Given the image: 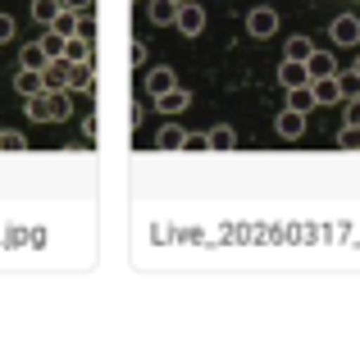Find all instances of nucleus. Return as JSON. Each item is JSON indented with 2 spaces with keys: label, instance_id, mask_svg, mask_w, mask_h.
Returning a JSON list of instances; mask_svg holds the SVG:
<instances>
[{
  "label": "nucleus",
  "instance_id": "nucleus-25",
  "mask_svg": "<svg viewBox=\"0 0 360 337\" xmlns=\"http://www.w3.org/2000/svg\"><path fill=\"white\" fill-rule=\"evenodd\" d=\"M23 133H14V128H0V151H23Z\"/></svg>",
  "mask_w": 360,
  "mask_h": 337
},
{
  "label": "nucleus",
  "instance_id": "nucleus-30",
  "mask_svg": "<svg viewBox=\"0 0 360 337\" xmlns=\"http://www.w3.org/2000/svg\"><path fill=\"white\" fill-rule=\"evenodd\" d=\"M347 124L360 128V96H356V100H347Z\"/></svg>",
  "mask_w": 360,
  "mask_h": 337
},
{
  "label": "nucleus",
  "instance_id": "nucleus-24",
  "mask_svg": "<svg viewBox=\"0 0 360 337\" xmlns=\"http://www.w3.org/2000/svg\"><path fill=\"white\" fill-rule=\"evenodd\" d=\"M338 146H342V151H360V128L342 124V133H338Z\"/></svg>",
  "mask_w": 360,
  "mask_h": 337
},
{
  "label": "nucleus",
  "instance_id": "nucleus-2",
  "mask_svg": "<svg viewBox=\"0 0 360 337\" xmlns=\"http://www.w3.org/2000/svg\"><path fill=\"white\" fill-rule=\"evenodd\" d=\"M246 37H255V41H269V37H278V14H274L269 5H255L251 14H246Z\"/></svg>",
  "mask_w": 360,
  "mask_h": 337
},
{
  "label": "nucleus",
  "instance_id": "nucleus-14",
  "mask_svg": "<svg viewBox=\"0 0 360 337\" xmlns=\"http://www.w3.org/2000/svg\"><path fill=\"white\" fill-rule=\"evenodd\" d=\"M14 91H18L23 100H27V96H41V91H46V87H41V73L18 69V73H14Z\"/></svg>",
  "mask_w": 360,
  "mask_h": 337
},
{
  "label": "nucleus",
  "instance_id": "nucleus-4",
  "mask_svg": "<svg viewBox=\"0 0 360 337\" xmlns=\"http://www.w3.org/2000/svg\"><path fill=\"white\" fill-rule=\"evenodd\" d=\"M69 73H73V64L64 60H46V69H41V87L46 91H69Z\"/></svg>",
  "mask_w": 360,
  "mask_h": 337
},
{
  "label": "nucleus",
  "instance_id": "nucleus-6",
  "mask_svg": "<svg viewBox=\"0 0 360 337\" xmlns=\"http://www.w3.org/2000/svg\"><path fill=\"white\" fill-rule=\"evenodd\" d=\"M328 37H333V46H356L360 41V18L356 14H338L333 27H328Z\"/></svg>",
  "mask_w": 360,
  "mask_h": 337
},
{
  "label": "nucleus",
  "instance_id": "nucleus-27",
  "mask_svg": "<svg viewBox=\"0 0 360 337\" xmlns=\"http://www.w3.org/2000/svg\"><path fill=\"white\" fill-rule=\"evenodd\" d=\"M183 151H210V146H205V133H183Z\"/></svg>",
  "mask_w": 360,
  "mask_h": 337
},
{
  "label": "nucleus",
  "instance_id": "nucleus-22",
  "mask_svg": "<svg viewBox=\"0 0 360 337\" xmlns=\"http://www.w3.org/2000/svg\"><path fill=\"white\" fill-rule=\"evenodd\" d=\"M55 14H60V0H32V18H37V23H51V18Z\"/></svg>",
  "mask_w": 360,
  "mask_h": 337
},
{
  "label": "nucleus",
  "instance_id": "nucleus-10",
  "mask_svg": "<svg viewBox=\"0 0 360 337\" xmlns=\"http://www.w3.org/2000/svg\"><path fill=\"white\" fill-rule=\"evenodd\" d=\"M310 96H315V105H338V100H342L338 73H333V78H315V82H310Z\"/></svg>",
  "mask_w": 360,
  "mask_h": 337
},
{
  "label": "nucleus",
  "instance_id": "nucleus-26",
  "mask_svg": "<svg viewBox=\"0 0 360 337\" xmlns=\"http://www.w3.org/2000/svg\"><path fill=\"white\" fill-rule=\"evenodd\" d=\"M37 46H41V55H46V60H60V51H64V41H60L55 32H46V37H41Z\"/></svg>",
  "mask_w": 360,
  "mask_h": 337
},
{
  "label": "nucleus",
  "instance_id": "nucleus-17",
  "mask_svg": "<svg viewBox=\"0 0 360 337\" xmlns=\"http://www.w3.org/2000/svg\"><path fill=\"white\" fill-rule=\"evenodd\" d=\"M310 51H315V41H310V37H288V51H283V60L306 64V60H310Z\"/></svg>",
  "mask_w": 360,
  "mask_h": 337
},
{
  "label": "nucleus",
  "instance_id": "nucleus-28",
  "mask_svg": "<svg viewBox=\"0 0 360 337\" xmlns=\"http://www.w3.org/2000/svg\"><path fill=\"white\" fill-rule=\"evenodd\" d=\"M5 41H14V18L0 14V46H5Z\"/></svg>",
  "mask_w": 360,
  "mask_h": 337
},
{
  "label": "nucleus",
  "instance_id": "nucleus-8",
  "mask_svg": "<svg viewBox=\"0 0 360 337\" xmlns=\"http://www.w3.org/2000/svg\"><path fill=\"white\" fill-rule=\"evenodd\" d=\"M274 133H278L283 142H297V137L306 133V114H297V110H283V114L274 119Z\"/></svg>",
  "mask_w": 360,
  "mask_h": 337
},
{
  "label": "nucleus",
  "instance_id": "nucleus-3",
  "mask_svg": "<svg viewBox=\"0 0 360 337\" xmlns=\"http://www.w3.org/2000/svg\"><path fill=\"white\" fill-rule=\"evenodd\" d=\"M174 27L183 37H201L205 32V9L196 5V0H183V5H178V14H174Z\"/></svg>",
  "mask_w": 360,
  "mask_h": 337
},
{
  "label": "nucleus",
  "instance_id": "nucleus-18",
  "mask_svg": "<svg viewBox=\"0 0 360 337\" xmlns=\"http://www.w3.org/2000/svg\"><path fill=\"white\" fill-rule=\"evenodd\" d=\"M155 146H160V151H183V128H178V124H165L155 133Z\"/></svg>",
  "mask_w": 360,
  "mask_h": 337
},
{
  "label": "nucleus",
  "instance_id": "nucleus-33",
  "mask_svg": "<svg viewBox=\"0 0 360 337\" xmlns=\"http://www.w3.org/2000/svg\"><path fill=\"white\" fill-rule=\"evenodd\" d=\"M174 5H183V0H174Z\"/></svg>",
  "mask_w": 360,
  "mask_h": 337
},
{
  "label": "nucleus",
  "instance_id": "nucleus-20",
  "mask_svg": "<svg viewBox=\"0 0 360 337\" xmlns=\"http://www.w3.org/2000/svg\"><path fill=\"white\" fill-rule=\"evenodd\" d=\"M288 110H297V114H310V110H315V96H310V82H306V87H292V91H288Z\"/></svg>",
  "mask_w": 360,
  "mask_h": 337
},
{
  "label": "nucleus",
  "instance_id": "nucleus-21",
  "mask_svg": "<svg viewBox=\"0 0 360 337\" xmlns=\"http://www.w3.org/2000/svg\"><path fill=\"white\" fill-rule=\"evenodd\" d=\"M91 87H96L91 69H87V64H73V73H69V91H91Z\"/></svg>",
  "mask_w": 360,
  "mask_h": 337
},
{
  "label": "nucleus",
  "instance_id": "nucleus-5",
  "mask_svg": "<svg viewBox=\"0 0 360 337\" xmlns=\"http://www.w3.org/2000/svg\"><path fill=\"white\" fill-rule=\"evenodd\" d=\"M187 105H192V91H187L183 82H178V87H169L165 96H155V110H160V114H169V119H174V114H183Z\"/></svg>",
  "mask_w": 360,
  "mask_h": 337
},
{
  "label": "nucleus",
  "instance_id": "nucleus-32",
  "mask_svg": "<svg viewBox=\"0 0 360 337\" xmlns=\"http://www.w3.org/2000/svg\"><path fill=\"white\" fill-rule=\"evenodd\" d=\"M352 73H356V78H360V55H356V69H352Z\"/></svg>",
  "mask_w": 360,
  "mask_h": 337
},
{
  "label": "nucleus",
  "instance_id": "nucleus-13",
  "mask_svg": "<svg viewBox=\"0 0 360 337\" xmlns=\"http://www.w3.org/2000/svg\"><path fill=\"white\" fill-rule=\"evenodd\" d=\"M205 146H210V151H233V146H238V133H233L229 124H219V128L205 133Z\"/></svg>",
  "mask_w": 360,
  "mask_h": 337
},
{
  "label": "nucleus",
  "instance_id": "nucleus-23",
  "mask_svg": "<svg viewBox=\"0 0 360 337\" xmlns=\"http://www.w3.org/2000/svg\"><path fill=\"white\" fill-rule=\"evenodd\" d=\"M338 87H342V100H356L360 96V78H356L352 69H347V73L338 69Z\"/></svg>",
  "mask_w": 360,
  "mask_h": 337
},
{
  "label": "nucleus",
  "instance_id": "nucleus-16",
  "mask_svg": "<svg viewBox=\"0 0 360 337\" xmlns=\"http://www.w3.org/2000/svg\"><path fill=\"white\" fill-rule=\"evenodd\" d=\"M46 27H51L60 41H64V37H78V14H73V9H60V14H55Z\"/></svg>",
  "mask_w": 360,
  "mask_h": 337
},
{
  "label": "nucleus",
  "instance_id": "nucleus-11",
  "mask_svg": "<svg viewBox=\"0 0 360 337\" xmlns=\"http://www.w3.org/2000/svg\"><path fill=\"white\" fill-rule=\"evenodd\" d=\"M64 60L69 64H87L91 60V37H64Z\"/></svg>",
  "mask_w": 360,
  "mask_h": 337
},
{
  "label": "nucleus",
  "instance_id": "nucleus-1",
  "mask_svg": "<svg viewBox=\"0 0 360 337\" xmlns=\"http://www.w3.org/2000/svg\"><path fill=\"white\" fill-rule=\"evenodd\" d=\"M73 114L69 91H41V96H27V119L32 124H64Z\"/></svg>",
  "mask_w": 360,
  "mask_h": 337
},
{
  "label": "nucleus",
  "instance_id": "nucleus-7",
  "mask_svg": "<svg viewBox=\"0 0 360 337\" xmlns=\"http://www.w3.org/2000/svg\"><path fill=\"white\" fill-rule=\"evenodd\" d=\"M306 73H310V82H315V78H333V73H338V55L315 46V51H310V60H306Z\"/></svg>",
  "mask_w": 360,
  "mask_h": 337
},
{
  "label": "nucleus",
  "instance_id": "nucleus-31",
  "mask_svg": "<svg viewBox=\"0 0 360 337\" xmlns=\"http://www.w3.org/2000/svg\"><path fill=\"white\" fill-rule=\"evenodd\" d=\"M91 0H60V9H73V14H87Z\"/></svg>",
  "mask_w": 360,
  "mask_h": 337
},
{
  "label": "nucleus",
  "instance_id": "nucleus-9",
  "mask_svg": "<svg viewBox=\"0 0 360 337\" xmlns=\"http://www.w3.org/2000/svg\"><path fill=\"white\" fill-rule=\"evenodd\" d=\"M169 87H178V73L169 69V64H160V69H150V73H146V91H150V100L165 96Z\"/></svg>",
  "mask_w": 360,
  "mask_h": 337
},
{
  "label": "nucleus",
  "instance_id": "nucleus-29",
  "mask_svg": "<svg viewBox=\"0 0 360 337\" xmlns=\"http://www.w3.org/2000/svg\"><path fill=\"white\" fill-rule=\"evenodd\" d=\"M128 60H132V64H146V41H132V46H128Z\"/></svg>",
  "mask_w": 360,
  "mask_h": 337
},
{
  "label": "nucleus",
  "instance_id": "nucleus-19",
  "mask_svg": "<svg viewBox=\"0 0 360 337\" xmlns=\"http://www.w3.org/2000/svg\"><path fill=\"white\" fill-rule=\"evenodd\" d=\"M18 69H27V73H41L46 69V55H41V46H23V51H18Z\"/></svg>",
  "mask_w": 360,
  "mask_h": 337
},
{
  "label": "nucleus",
  "instance_id": "nucleus-15",
  "mask_svg": "<svg viewBox=\"0 0 360 337\" xmlns=\"http://www.w3.org/2000/svg\"><path fill=\"white\" fill-rule=\"evenodd\" d=\"M174 14H178L174 0H150V5H146V18H150L155 27H169V23H174Z\"/></svg>",
  "mask_w": 360,
  "mask_h": 337
},
{
  "label": "nucleus",
  "instance_id": "nucleus-12",
  "mask_svg": "<svg viewBox=\"0 0 360 337\" xmlns=\"http://www.w3.org/2000/svg\"><path fill=\"white\" fill-rule=\"evenodd\" d=\"M278 82H283V91H292V87H306V82H310L306 64H292V60H283V64H278Z\"/></svg>",
  "mask_w": 360,
  "mask_h": 337
}]
</instances>
